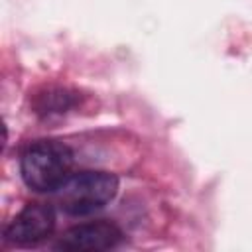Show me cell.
<instances>
[{"instance_id": "cell-1", "label": "cell", "mask_w": 252, "mask_h": 252, "mask_svg": "<svg viewBox=\"0 0 252 252\" xmlns=\"http://www.w3.org/2000/svg\"><path fill=\"white\" fill-rule=\"evenodd\" d=\"M73 167V152L57 140H39L26 148L20 159L24 183L39 193H53Z\"/></svg>"}, {"instance_id": "cell-2", "label": "cell", "mask_w": 252, "mask_h": 252, "mask_svg": "<svg viewBox=\"0 0 252 252\" xmlns=\"http://www.w3.org/2000/svg\"><path fill=\"white\" fill-rule=\"evenodd\" d=\"M118 193V177L108 171L71 173L55 191V201L67 215L83 217L102 209Z\"/></svg>"}, {"instance_id": "cell-3", "label": "cell", "mask_w": 252, "mask_h": 252, "mask_svg": "<svg viewBox=\"0 0 252 252\" xmlns=\"http://www.w3.org/2000/svg\"><path fill=\"white\" fill-rule=\"evenodd\" d=\"M55 226V211L45 203H30L26 205L14 220L8 224L4 236L12 244L28 246L37 244L53 232Z\"/></svg>"}, {"instance_id": "cell-4", "label": "cell", "mask_w": 252, "mask_h": 252, "mask_svg": "<svg viewBox=\"0 0 252 252\" xmlns=\"http://www.w3.org/2000/svg\"><path fill=\"white\" fill-rule=\"evenodd\" d=\"M120 240H122V230L114 222L96 220L69 228L55 244V248L67 252H98V250L114 248Z\"/></svg>"}, {"instance_id": "cell-5", "label": "cell", "mask_w": 252, "mask_h": 252, "mask_svg": "<svg viewBox=\"0 0 252 252\" xmlns=\"http://www.w3.org/2000/svg\"><path fill=\"white\" fill-rule=\"evenodd\" d=\"M75 104V96L69 91L63 89H47L45 94L37 96L35 112L51 116V114H63Z\"/></svg>"}]
</instances>
